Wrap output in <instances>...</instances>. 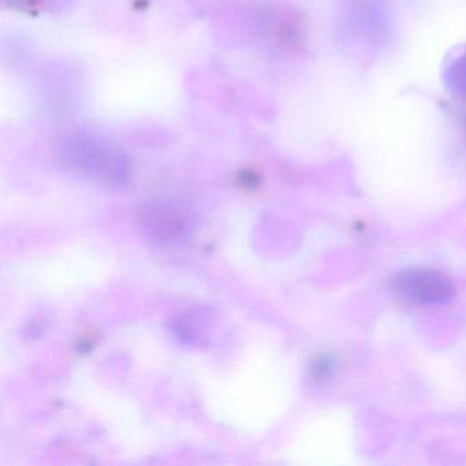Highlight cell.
<instances>
[{"mask_svg":"<svg viewBox=\"0 0 466 466\" xmlns=\"http://www.w3.org/2000/svg\"><path fill=\"white\" fill-rule=\"evenodd\" d=\"M398 293L420 305H444L455 297V286L447 275L431 268H409L392 279Z\"/></svg>","mask_w":466,"mask_h":466,"instance_id":"cell-3","label":"cell"},{"mask_svg":"<svg viewBox=\"0 0 466 466\" xmlns=\"http://www.w3.org/2000/svg\"><path fill=\"white\" fill-rule=\"evenodd\" d=\"M337 361L331 356H319L310 362L309 376L316 383H324L335 375Z\"/></svg>","mask_w":466,"mask_h":466,"instance_id":"cell-4","label":"cell"},{"mask_svg":"<svg viewBox=\"0 0 466 466\" xmlns=\"http://www.w3.org/2000/svg\"><path fill=\"white\" fill-rule=\"evenodd\" d=\"M59 163L67 173L92 184L122 189L129 181V162L121 148L94 136H72L59 144Z\"/></svg>","mask_w":466,"mask_h":466,"instance_id":"cell-1","label":"cell"},{"mask_svg":"<svg viewBox=\"0 0 466 466\" xmlns=\"http://www.w3.org/2000/svg\"><path fill=\"white\" fill-rule=\"evenodd\" d=\"M136 218L147 236L162 245L185 244L195 231V214L178 198H149L138 206Z\"/></svg>","mask_w":466,"mask_h":466,"instance_id":"cell-2","label":"cell"}]
</instances>
